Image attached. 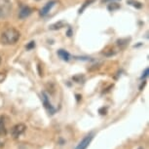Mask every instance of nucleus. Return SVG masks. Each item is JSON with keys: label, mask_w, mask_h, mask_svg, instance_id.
<instances>
[{"label": "nucleus", "mask_w": 149, "mask_h": 149, "mask_svg": "<svg viewBox=\"0 0 149 149\" xmlns=\"http://www.w3.org/2000/svg\"><path fill=\"white\" fill-rule=\"evenodd\" d=\"M21 37V33L16 29H8L2 33L1 35V42L5 45H13L16 44Z\"/></svg>", "instance_id": "nucleus-1"}, {"label": "nucleus", "mask_w": 149, "mask_h": 149, "mask_svg": "<svg viewBox=\"0 0 149 149\" xmlns=\"http://www.w3.org/2000/svg\"><path fill=\"white\" fill-rule=\"evenodd\" d=\"M12 9L9 0H1L0 2V18H6L10 14V11Z\"/></svg>", "instance_id": "nucleus-2"}, {"label": "nucleus", "mask_w": 149, "mask_h": 149, "mask_svg": "<svg viewBox=\"0 0 149 149\" xmlns=\"http://www.w3.org/2000/svg\"><path fill=\"white\" fill-rule=\"evenodd\" d=\"M94 136H95L94 132L88 134L79 143H78L77 146L75 147V149H87L88 148V146L90 145V143L92 142L93 139H94Z\"/></svg>", "instance_id": "nucleus-3"}, {"label": "nucleus", "mask_w": 149, "mask_h": 149, "mask_svg": "<svg viewBox=\"0 0 149 149\" xmlns=\"http://www.w3.org/2000/svg\"><path fill=\"white\" fill-rule=\"evenodd\" d=\"M42 102H43V104H44V107L47 109V111L49 112L50 114L53 115L56 113L57 109L52 105V103L49 100V97H48V95L45 92L42 93Z\"/></svg>", "instance_id": "nucleus-4"}, {"label": "nucleus", "mask_w": 149, "mask_h": 149, "mask_svg": "<svg viewBox=\"0 0 149 149\" xmlns=\"http://www.w3.org/2000/svg\"><path fill=\"white\" fill-rule=\"evenodd\" d=\"M26 127L24 124H17L16 126H14L11 130V134L14 139H18L19 136H21L22 134L26 132Z\"/></svg>", "instance_id": "nucleus-5"}, {"label": "nucleus", "mask_w": 149, "mask_h": 149, "mask_svg": "<svg viewBox=\"0 0 149 149\" xmlns=\"http://www.w3.org/2000/svg\"><path fill=\"white\" fill-rule=\"evenodd\" d=\"M56 3H57L56 0H52V1L48 2L47 4H45V6L40 10V16L41 17H46L48 14H49L50 11H51L52 8L55 6Z\"/></svg>", "instance_id": "nucleus-6"}, {"label": "nucleus", "mask_w": 149, "mask_h": 149, "mask_svg": "<svg viewBox=\"0 0 149 149\" xmlns=\"http://www.w3.org/2000/svg\"><path fill=\"white\" fill-rule=\"evenodd\" d=\"M31 13H32L31 8H29V6H22L19 12V19H26L29 16L31 15Z\"/></svg>", "instance_id": "nucleus-7"}, {"label": "nucleus", "mask_w": 149, "mask_h": 149, "mask_svg": "<svg viewBox=\"0 0 149 149\" xmlns=\"http://www.w3.org/2000/svg\"><path fill=\"white\" fill-rule=\"evenodd\" d=\"M65 26H66L65 22L60 21V22H55V24H53L52 26H50V29H52V30L61 29H63V27H64Z\"/></svg>", "instance_id": "nucleus-8"}, {"label": "nucleus", "mask_w": 149, "mask_h": 149, "mask_svg": "<svg viewBox=\"0 0 149 149\" xmlns=\"http://www.w3.org/2000/svg\"><path fill=\"white\" fill-rule=\"evenodd\" d=\"M58 55L60 56L61 58H63V60L65 61H68L69 58H70L69 53L67 52V51H65V50H63V49L58 50Z\"/></svg>", "instance_id": "nucleus-9"}, {"label": "nucleus", "mask_w": 149, "mask_h": 149, "mask_svg": "<svg viewBox=\"0 0 149 149\" xmlns=\"http://www.w3.org/2000/svg\"><path fill=\"white\" fill-rule=\"evenodd\" d=\"M4 119H5L4 116H0V136H5L7 134Z\"/></svg>", "instance_id": "nucleus-10"}, {"label": "nucleus", "mask_w": 149, "mask_h": 149, "mask_svg": "<svg viewBox=\"0 0 149 149\" xmlns=\"http://www.w3.org/2000/svg\"><path fill=\"white\" fill-rule=\"evenodd\" d=\"M127 2H128V4L132 5V6H134V8H137V9L142 7V4L139 1H136V0H128Z\"/></svg>", "instance_id": "nucleus-11"}, {"label": "nucleus", "mask_w": 149, "mask_h": 149, "mask_svg": "<svg viewBox=\"0 0 149 149\" xmlns=\"http://www.w3.org/2000/svg\"><path fill=\"white\" fill-rule=\"evenodd\" d=\"M94 1H95V0H87V1L85 2V3L83 4V6L81 7L80 9H79V14L83 13V11L86 9V7H87V6H89V5L91 4V3H93V2H94Z\"/></svg>", "instance_id": "nucleus-12"}, {"label": "nucleus", "mask_w": 149, "mask_h": 149, "mask_svg": "<svg viewBox=\"0 0 149 149\" xmlns=\"http://www.w3.org/2000/svg\"><path fill=\"white\" fill-rule=\"evenodd\" d=\"M73 80L77 83H83V81L85 80V77H84V75L79 74V75H76V76L73 77Z\"/></svg>", "instance_id": "nucleus-13"}, {"label": "nucleus", "mask_w": 149, "mask_h": 149, "mask_svg": "<svg viewBox=\"0 0 149 149\" xmlns=\"http://www.w3.org/2000/svg\"><path fill=\"white\" fill-rule=\"evenodd\" d=\"M120 8V5L117 4V3H111L108 5V10L109 11H114V10H117Z\"/></svg>", "instance_id": "nucleus-14"}, {"label": "nucleus", "mask_w": 149, "mask_h": 149, "mask_svg": "<svg viewBox=\"0 0 149 149\" xmlns=\"http://www.w3.org/2000/svg\"><path fill=\"white\" fill-rule=\"evenodd\" d=\"M34 47H35V42H34V41L29 42V43L26 45V49H27V50H31V49H33Z\"/></svg>", "instance_id": "nucleus-15"}, {"label": "nucleus", "mask_w": 149, "mask_h": 149, "mask_svg": "<svg viewBox=\"0 0 149 149\" xmlns=\"http://www.w3.org/2000/svg\"><path fill=\"white\" fill-rule=\"evenodd\" d=\"M148 72H149V69H148V68H145V70H144V74H142L141 79H145V78L148 76Z\"/></svg>", "instance_id": "nucleus-16"}, {"label": "nucleus", "mask_w": 149, "mask_h": 149, "mask_svg": "<svg viewBox=\"0 0 149 149\" xmlns=\"http://www.w3.org/2000/svg\"><path fill=\"white\" fill-rule=\"evenodd\" d=\"M100 113L103 115V114H106V108H102V109H100Z\"/></svg>", "instance_id": "nucleus-17"}, {"label": "nucleus", "mask_w": 149, "mask_h": 149, "mask_svg": "<svg viewBox=\"0 0 149 149\" xmlns=\"http://www.w3.org/2000/svg\"><path fill=\"white\" fill-rule=\"evenodd\" d=\"M3 79H4V75L0 74V82H1V81H3Z\"/></svg>", "instance_id": "nucleus-18"}, {"label": "nucleus", "mask_w": 149, "mask_h": 149, "mask_svg": "<svg viewBox=\"0 0 149 149\" xmlns=\"http://www.w3.org/2000/svg\"><path fill=\"white\" fill-rule=\"evenodd\" d=\"M3 146H4V143L2 142L1 140H0V148H1V147H3Z\"/></svg>", "instance_id": "nucleus-19"}, {"label": "nucleus", "mask_w": 149, "mask_h": 149, "mask_svg": "<svg viewBox=\"0 0 149 149\" xmlns=\"http://www.w3.org/2000/svg\"><path fill=\"white\" fill-rule=\"evenodd\" d=\"M110 1H113V0H102V2H110Z\"/></svg>", "instance_id": "nucleus-20"}, {"label": "nucleus", "mask_w": 149, "mask_h": 149, "mask_svg": "<svg viewBox=\"0 0 149 149\" xmlns=\"http://www.w3.org/2000/svg\"><path fill=\"white\" fill-rule=\"evenodd\" d=\"M137 149H143L142 147H139V148H137Z\"/></svg>", "instance_id": "nucleus-21"}, {"label": "nucleus", "mask_w": 149, "mask_h": 149, "mask_svg": "<svg viewBox=\"0 0 149 149\" xmlns=\"http://www.w3.org/2000/svg\"><path fill=\"white\" fill-rule=\"evenodd\" d=\"M0 63H1V58H0Z\"/></svg>", "instance_id": "nucleus-22"}, {"label": "nucleus", "mask_w": 149, "mask_h": 149, "mask_svg": "<svg viewBox=\"0 0 149 149\" xmlns=\"http://www.w3.org/2000/svg\"><path fill=\"white\" fill-rule=\"evenodd\" d=\"M37 1H39V0H37Z\"/></svg>", "instance_id": "nucleus-23"}]
</instances>
